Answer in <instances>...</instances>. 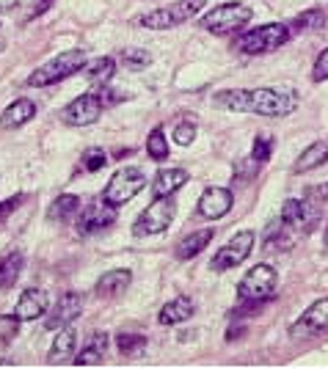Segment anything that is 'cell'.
<instances>
[{
	"instance_id": "1",
	"label": "cell",
	"mask_w": 328,
	"mask_h": 369,
	"mask_svg": "<svg viewBox=\"0 0 328 369\" xmlns=\"http://www.w3.org/2000/svg\"><path fill=\"white\" fill-rule=\"evenodd\" d=\"M212 103L235 113H257V116L282 119L298 108V97L292 91H279V88H235V91L215 94Z\"/></svg>"
},
{
	"instance_id": "2",
	"label": "cell",
	"mask_w": 328,
	"mask_h": 369,
	"mask_svg": "<svg viewBox=\"0 0 328 369\" xmlns=\"http://www.w3.org/2000/svg\"><path fill=\"white\" fill-rule=\"evenodd\" d=\"M292 31L285 22H267V25H260L254 31H246L235 39V47L243 53V56H265V53H273L279 50L282 44H287Z\"/></svg>"
},
{
	"instance_id": "3",
	"label": "cell",
	"mask_w": 328,
	"mask_h": 369,
	"mask_svg": "<svg viewBox=\"0 0 328 369\" xmlns=\"http://www.w3.org/2000/svg\"><path fill=\"white\" fill-rule=\"evenodd\" d=\"M86 63H88V58H86L83 50H66V53H58L56 58H50L47 63H41L39 69L31 72L28 85H34V88H47V85H53V83L66 80L69 75L83 72Z\"/></svg>"
},
{
	"instance_id": "4",
	"label": "cell",
	"mask_w": 328,
	"mask_h": 369,
	"mask_svg": "<svg viewBox=\"0 0 328 369\" xmlns=\"http://www.w3.org/2000/svg\"><path fill=\"white\" fill-rule=\"evenodd\" d=\"M207 6V0H177L171 6H163V9H155L144 17H138V25L141 28H149V31H171L183 22L193 20L202 9Z\"/></svg>"
},
{
	"instance_id": "5",
	"label": "cell",
	"mask_w": 328,
	"mask_h": 369,
	"mask_svg": "<svg viewBox=\"0 0 328 369\" xmlns=\"http://www.w3.org/2000/svg\"><path fill=\"white\" fill-rule=\"evenodd\" d=\"M251 17H254V11L246 3H224L218 9H210L199 25H202V31H210L215 36H226V33H235L243 25H248Z\"/></svg>"
},
{
	"instance_id": "6",
	"label": "cell",
	"mask_w": 328,
	"mask_h": 369,
	"mask_svg": "<svg viewBox=\"0 0 328 369\" xmlns=\"http://www.w3.org/2000/svg\"><path fill=\"white\" fill-rule=\"evenodd\" d=\"M144 187H146L144 171H141V168H135V165H127V168H119V171L111 177V182L105 184L103 199L108 202V204L122 207V204H127L130 199H135Z\"/></svg>"
},
{
	"instance_id": "7",
	"label": "cell",
	"mask_w": 328,
	"mask_h": 369,
	"mask_svg": "<svg viewBox=\"0 0 328 369\" xmlns=\"http://www.w3.org/2000/svg\"><path fill=\"white\" fill-rule=\"evenodd\" d=\"M276 270L270 265H254L237 284V295L243 303H265L276 292Z\"/></svg>"
},
{
	"instance_id": "8",
	"label": "cell",
	"mask_w": 328,
	"mask_h": 369,
	"mask_svg": "<svg viewBox=\"0 0 328 369\" xmlns=\"http://www.w3.org/2000/svg\"><path fill=\"white\" fill-rule=\"evenodd\" d=\"M177 215V204L171 196H155V202L146 207L144 212L138 215V221L133 224V234L144 237V234H160L165 232L171 221Z\"/></svg>"
},
{
	"instance_id": "9",
	"label": "cell",
	"mask_w": 328,
	"mask_h": 369,
	"mask_svg": "<svg viewBox=\"0 0 328 369\" xmlns=\"http://www.w3.org/2000/svg\"><path fill=\"white\" fill-rule=\"evenodd\" d=\"M254 243H257V234L251 232V229H243V232H237L229 243H226L221 251H215V256H212V270L215 273H224V270H232V267L243 265L248 259V254L254 251Z\"/></svg>"
},
{
	"instance_id": "10",
	"label": "cell",
	"mask_w": 328,
	"mask_h": 369,
	"mask_svg": "<svg viewBox=\"0 0 328 369\" xmlns=\"http://www.w3.org/2000/svg\"><path fill=\"white\" fill-rule=\"evenodd\" d=\"M103 110L105 103L100 94H81L78 100H72L63 108L61 119L66 124H72V127H88V124H94L103 116Z\"/></svg>"
},
{
	"instance_id": "11",
	"label": "cell",
	"mask_w": 328,
	"mask_h": 369,
	"mask_svg": "<svg viewBox=\"0 0 328 369\" xmlns=\"http://www.w3.org/2000/svg\"><path fill=\"white\" fill-rule=\"evenodd\" d=\"M111 224H116V207L108 204V202H94V204L83 207L81 215H78V234H94V232H103Z\"/></svg>"
},
{
	"instance_id": "12",
	"label": "cell",
	"mask_w": 328,
	"mask_h": 369,
	"mask_svg": "<svg viewBox=\"0 0 328 369\" xmlns=\"http://www.w3.org/2000/svg\"><path fill=\"white\" fill-rule=\"evenodd\" d=\"M328 328V298H317L312 306L301 314V320L298 323H292V328L289 333L298 339H304V336H312V333H320V331Z\"/></svg>"
},
{
	"instance_id": "13",
	"label": "cell",
	"mask_w": 328,
	"mask_h": 369,
	"mask_svg": "<svg viewBox=\"0 0 328 369\" xmlns=\"http://www.w3.org/2000/svg\"><path fill=\"white\" fill-rule=\"evenodd\" d=\"M81 311H83V295H78V292H63L44 326H47V331H61L66 326H72L81 317Z\"/></svg>"
},
{
	"instance_id": "14",
	"label": "cell",
	"mask_w": 328,
	"mask_h": 369,
	"mask_svg": "<svg viewBox=\"0 0 328 369\" xmlns=\"http://www.w3.org/2000/svg\"><path fill=\"white\" fill-rule=\"evenodd\" d=\"M232 204H235V196L229 187H207L199 199V215L207 221H218L232 209Z\"/></svg>"
},
{
	"instance_id": "15",
	"label": "cell",
	"mask_w": 328,
	"mask_h": 369,
	"mask_svg": "<svg viewBox=\"0 0 328 369\" xmlns=\"http://www.w3.org/2000/svg\"><path fill=\"white\" fill-rule=\"evenodd\" d=\"M50 306V295L44 292V289H25L20 295V301H17V306H14V314L20 317L22 323H28V320H36L41 317L44 311Z\"/></svg>"
},
{
	"instance_id": "16",
	"label": "cell",
	"mask_w": 328,
	"mask_h": 369,
	"mask_svg": "<svg viewBox=\"0 0 328 369\" xmlns=\"http://www.w3.org/2000/svg\"><path fill=\"white\" fill-rule=\"evenodd\" d=\"M317 221V209H312L307 202L301 199H287L282 204V224L285 226H295V229H307Z\"/></svg>"
},
{
	"instance_id": "17",
	"label": "cell",
	"mask_w": 328,
	"mask_h": 369,
	"mask_svg": "<svg viewBox=\"0 0 328 369\" xmlns=\"http://www.w3.org/2000/svg\"><path fill=\"white\" fill-rule=\"evenodd\" d=\"M190 174L185 168H160L152 180V193L155 196H174L183 184H188Z\"/></svg>"
},
{
	"instance_id": "18",
	"label": "cell",
	"mask_w": 328,
	"mask_h": 369,
	"mask_svg": "<svg viewBox=\"0 0 328 369\" xmlns=\"http://www.w3.org/2000/svg\"><path fill=\"white\" fill-rule=\"evenodd\" d=\"M36 116V103L34 100H14L3 113H0V127L3 130H17Z\"/></svg>"
},
{
	"instance_id": "19",
	"label": "cell",
	"mask_w": 328,
	"mask_h": 369,
	"mask_svg": "<svg viewBox=\"0 0 328 369\" xmlns=\"http://www.w3.org/2000/svg\"><path fill=\"white\" fill-rule=\"evenodd\" d=\"M212 237H215V229H199V232L185 234L183 240L177 243V248H174L177 259H193V256H199L212 243Z\"/></svg>"
},
{
	"instance_id": "20",
	"label": "cell",
	"mask_w": 328,
	"mask_h": 369,
	"mask_svg": "<svg viewBox=\"0 0 328 369\" xmlns=\"http://www.w3.org/2000/svg\"><path fill=\"white\" fill-rule=\"evenodd\" d=\"M193 301L190 298H185V295H177L174 301H168L163 308H160V314H158V323L160 326H180L185 320H190L193 317Z\"/></svg>"
},
{
	"instance_id": "21",
	"label": "cell",
	"mask_w": 328,
	"mask_h": 369,
	"mask_svg": "<svg viewBox=\"0 0 328 369\" xmlns=\"http://www.w3.org/2000/svg\"><path fill=\"white\" fill-rule=\"evenodd\" d=\"M75 348H78V331L72 328V326H66V328L58 331L53 348L47 353V361H50V364H66V361L72 358Z\"/></svg>"
},
{
	"instance_id": "22",
	"label": "cell",
	"mask_w": 328,
	"mask_h": 369,
	"mask_svg": "<svg viewBox=\"0 0 328 369\" xmlns=\"http://www.w3.org/2000/svg\"><path fill=\"white\" fill-rule=\"evenodd\" d=\"M105 350H108V333H91L88 336V342H86V348L75 355V361L72 364H78V367H94V364H103V355Z\"/></svg>"
},
{
	"instance_id": "23",
	"label": "cell",
	"mask_w": 328,
	"mask_h": 369,
	"mask_svg": "<svg viewBox=\"0 0 328 369\" xmlns=\"http://www.w3.org/2000/svg\"><path fill=\"white\" fill-rule=\"evenodd\" d=\"M130 281H133L130 270H111V273H103V279L97 281L94 292L100 298H116V295H122L124 289L130 287Z\"/></svg>"
},
{
	"instance_id": "24",
	"label": "cell",
	"mask_w": 328,
	"mask_h": 369,
	"mask_svg": "<svg viewBox=\"0 0 328 369\" xmlns=\"http://www.w3.org/2000/svg\"><path fill=\"white\" fill-rule=\"evenodd\" d=\"M22 265H25V256H22V251H17V248H11V251H6L0 256V289H9L17 284Z\"/></svg>"
},
{
	"instance_id": "25",
	"label": "cell",
	"mask_w": 328,
	"mask_h": 369,
	"mask_svg": "<svg viewBox=\"0 0 328 369\" xmlns=\"http://www.w3.org/2000/svg\"><path fill=\"white\" fill-rule=\"evenodd\" d=\"M323 163H328V141H314V144L307 146V149L298 155L292 171H295V174H307V171H314L317 165H323Z\"/></svg>"
},
{
	"instance_id": "26",
	"label": "cell",
	"mask_w": 328,
	"mask_h": 369,
	"mask_svg": "<svg viewBox=\"0 0 328 369\" xmlns=\"http://www.w3.org/2000/svg\"><path fill=\"white\" fill-rule=\"evenodd\" d=\"M81 215V199L78 196H72V193H66V196H58L50 209H47V218L50 221H58V224H66V221H72V218H78Z\"/></svg>"
},
{
	"instance_id": "27",
	"label": "cell",
	"mask_w": 328,
	"mask_h": 369,
	"mask_svg": "<svg viewBox=\"0 0 328 369\" xmlns=\"http://www.w3.org/2000/svg\"><path fill=\"white\" fill-rule=\"evenodd\" d=\"M326 25V11L323 9H307L304 14H298L295 20L289 22L292 33H304V31H320Z\"/></svg>"
},
{
	"instance_id": "28",
	"label": "cell",
	"mask_w": 328,
	"mask_h": 369,
	"mask_svg": "<svg viewBox=\"0 0 328 369\" xmlns=\"http://www.w3.org/2000/svg\"><path fill=\"white\" fill-rule=\"evenodd\" d=\"M86 78L88 83H94V85H105V83L111 80V75L116 72V61L113 58H97V61L86 63Z\"/></svg>"
},
{
	"instance_id": "29",
	"label": "cell",
	"mask_w": 328,
	"mask_h": 369,
	"mask_svg": "<svg viewBox=\"0 0 328 369\" xmlns=\"http://www.w3.org/2000/svg\"><path fill=\"white\" fill-rule=\"evenodd\" d=\"M146 155H149L152 160H158V163L168 157V141H165L163 127H155V130L149 132V138H146Z\"/></svg>"
},
{
	"instance_id": "30",
	"label": "cell",
	"mask_w": 328,
	"mask_h": 369,
	"mask_svg": "<svg viewBox=\"0 0 328 369\" xmlns=\"http://www.w3.org/2000/svg\"><path fill=\"white\" fill-rule=\"evenodd\" d=\"M116 345L122 350V355H141L146 350V336H141V333H119Z\"/></svg>"
},
{
	"instance_id": "31",
	"label": "cell",
	"mask_w": 328,
	"mask_h": 369,
	"mask_svg": "<svg viewBox=\"0 0 328 369\" xmlns=\"http://www.w3.org/2000/svg\"><path fill=\"white\" fill-rule=\"evenodd\" d=\"M20 317L17 314H0V345H11L20 331Z\"/></svg>"
},
{
	"instance_id": "32",
	"label": "cell",
	"mask_w": 328,
	"mask_h": 369,
	"mask_svg": "<svg viewBox=\"0 0 328 369\" xmlns=\"http://www.w3.org/2000/svg\"><path fill=\"white\" fill-rule=\"evenodd\" d=\"M105 165H108V155H105L103 149H88L86 155H83V163L81 168L86 174H94V171H103Z\"/></svg>"
},
{
	"instance_id": "33",
	"label": "cell",
	"mask_w": 328,
	"mask_h": 369,
	"mask_svg": "<svg viewBox=\"0 0 328 369\" xmlns=\"http://www.w3.org/2000/svg\"><path fill=\"white\" fill-rule=\"evenodd\" d=\"M122 63L124 66H130V69H146L149 63H152V56L146 53V50H124L122 53Z\"/></svg>"
},
{
	"instance_id": "34",
	"label": "cell",
	"mask_w": 328,
	"mask_h": 369,
	"mask_svg": "<svg viewBox=\"0 0 328 369\" xmlns=\"http://www.w3.org/2000/svg\"><path fill=\"white\" fill-rule=\"evenodd\" d=\"M193 138H196V124L193 122H180L174 127V141L180 146L193 144Z\"/></svg>"
},
{
	"instance_id": "35",
	"label": "cell",
	"mask_w": 328,
	"mask_h": 369,
	"mask_svg": "<svg viewBox=\"0 0 328 369\" xmlns=\"http://www.w3.org/2000/svg\"><path fill=\"white\" fill-rule=\"evenodd\" d=\"M270 149H273V141H270V135H260V138L254 141L251 157H254L257 163H267V157H270Z\"/></svg>"
},
{
	"instance_id": "36",
	"label": "cell",
	"mask_w": 328,
	"mask_h": 369,
	"mask_svg": "<svg viewBox=\"0 0 328 369\" xmlns=\"http://www.w3.org/2000/svg\"><path fill=\"white\" fill-rule=\"evenodd\" d=\"M312 80L314 83H323L328 80V47L317 56V61H314V69H312Z\"/></svg>"
},
{
	"instance_id": "37",
	"label": "cell",
	"mask_w": 328,
	"mask_h": 369,
	"mask_svg": "<svg viewBox=\"0 0 328 369\" xmlns=\"http://www.w3.org/2000/svg\"><path fill=\"white\" fill-rule=\"evenodd\" d=\"M22 202H25V196H22V193L11 196V199H6V202H0V224H3V221H6L11 212H17Z\"/></svg>"
},
{
	"instance_id": "38",
	"label": "cell",
	"mask_w": 328,
	"mask_h": 369,
	"mask_svg": "<svg viewBox=\"0 0 328 369\" xmlns=\"http://www.w3.org/2000/svg\"><path fill=\"white\" fill-rule=\"evenodd\" d=\"M100 97H103L105 108H108V105H116V103H122V100H127V94H124V91H103Z\"/></svg>"
},
{
	"instance_id": "39",
	"label": "cell",
	"mask_w": 328,
	"mask_h": 369,
	"mask_svg": "<svg viewBox=\"0 0 328 369\" xmlns=\"http://www.w3.org/2000/svg\"><path fill=\"white\" fill-rule=\"evenodd\" d=\"M53 3H56V0H39V3L34 6V11H31V20H34V17H39V14H44V11H47Z\"/></svg>"
},
{
	"instance_id": "40",
	"label": "cell",
	"mask_w": 328,
	"mask_h": 369,
	"mask_svg": "<svg viewBox=\"0 0 328 369\" xmlns=\"http://www.w3.org/2000/svg\"><path fill=\"white\" fill-rule=\"evenodd\" d=\"M312 199H323V202H326L328 199V182L320 184V187H314V190H312Z\"/></svg>"
},
{
	"instance_id": "41",
	"label": "cell",
	"mask_w": 328,
	"mask_h": 369,
	"mask_svg": "<svg viewBox=\"0 0 328 369\" xmlns=\"http://www.w3.org/2000/svg\"><path fill=\"white\" fill-rule=\"evenodd\" d=\"M326 246H328V229H326Z\"/></svg>"
}]
</instances>
